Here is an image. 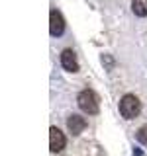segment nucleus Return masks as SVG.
<instances>
[{
	"label": "nucleus",
	"instance_id": "4",
	"mask_svg": "<svg viewBox=\"0 0 147 156\" xmlns=\"http://www.w3.org/2000/svg\"><path fill=\"white\" fill-rule=\"evenodd\" d=\"M49 31H51V35H55V37H59L63 31H65V20H63L59 10H53L51 16H49Z\"/></svg>",
	"mask_w": 147,
	"mask_h": 156
},
{
	"label": "nucleus",
	"instance_id": "1",
	"mask_svg": "<svg viewBox=\"0 0 147 156\" xmlns=\"http://www.w3.org/2000/svg\"><path fill=\"white\" fill-rule=\"evenodd\" d=\"M139 111H141V101L134 94H127L120 100V113L126 119H134V117L139 115Z\"/></svg>",
	"mask_w": 147,
	"mask_h": 156
},
{
	"label": "nucleus",
	"instance_id": "3",
	"mask_svg": "<svg viewBox=\"0 0 147 156\" xmlns=\"http://www.w3.org/2000/svg\"><path fill=\"white\" fill-rule=\"evenodd\" d=\"M49 148H51V152H61L65 148V135L57 127L49 129Z\"/></svg>",
	"mask_w": 147,
	"mask_h": 156
},
{
	"label": "nucleus",
	"instance_id": "8",
	"mask_svg": "<svg viewBox=\"0 0 147 156\" xmlns=\"http://www.w3.org/2000/svg\"><path fill=\"white\" fill-rule=\"evenodd\" d=\"M137 139H139L143 144H147V125H145V127H141V129L137 131Z\"/></svg>",
	"mask_w": 147,
	"mask_h": 156
},
{
	"label": "nucleus",
	"instance_id": "5",
	"mask_svg": "<svg viewBox=\"0 0 147 156\" xmlns=\"http://www.w3.org/2000/svg\"><path fill=\"white\" fill-rule=\"evenodd\" d=\"M61 66L65 68V70H69V72H77L78 70L77 57H75V53H73L71 49H65V51L61 53Z\"/></svg>",
	"mask_w": 147,
	"mask_h": 156
},
{
	"label": "nucleus",
	"instance_id": "2",
	"mask_svg": "<svg viewBox=\"0 0 147 156\" xmlns=\"http://www.w3.org/2000/svg\"><path fill=\"white\" fill-rule=\"evenodd\" d=\"M78 101V107H81L82 111H86V113H96L98 111V98L92 90H85L81 92L77 98Z\"/></svg>",
	"mask_w": 147,
	"mask_h": 156
},
{
	"label": "nucleus",
	"instance_id": "7",
	"mask_svg": "<svg viewBox=\"0 0 147 156\" xmlns=\"http://www.w3.org/2000/svg\"><path fill=\"white\" fill-rule=\"evenodd\" d=\"M131 8H134L137 16H147V0H134Z\"/></svg>",
	"mask_w": 147,
	"mask_h": 156
},
{
	"label": "nucleus",
	"instance_id": "6",
	"mask_svg": "<svg viewBox=\"0 0 147 156\" xmlns=\"http://www.w3.org/2000/svg\"><path fill=\"white\" fill-rule=\"evenodd\" d=\"M67 125H69V131H71L73 135H78L81 131H85L86 121L82 119L81 115H71V117L67 119Z\"/></svg>",
	"mask_w": 147,
	"mask_h": 156
}]
</instances>
